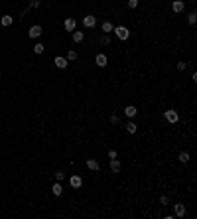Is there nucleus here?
Masks as SVG:
<instances>
[{
	"label": "nucleus",
	"instance_id": "2",
	"mask_svg": "<svg viewBox=\"0 0 197 219\" xmlns=\"http://www.w3.org/2000/svg\"><path fill=\"white\" fill-rule=\"evenodd\" d=\"M164 117H166V120L170 124H175L179 120V115H178V111H174V109H170V111H166L164 113Z\"/></svg>",
	"mask_w": 197,
	"mask_h": 219
},
{
	"label": "nucleus",
	"instance_id": "27",
	"mask_svg": "<svg viewBox=\"0 0 197 219\" xmlns=\"http://www.w3.org/2000/svg\"><path fill=\"white\" fill-rule=\"evenodd\" d=\"M160 203H162V205H167V203H170V197H167V196H162V197H160Z\"/></svg>",
	"mask_w": 197,
	"mask_h": 219
},
{
	"label": "nucleus",
	"instance_id": "1",
	"mask_svg": "<svg viewBox=\"0 0 197 219\" xmlns=\"http://www.w3.org/2000/svg\"><path fill=\"white\" fill-rule=\"evenodd\" d=\"M112 32H114V36L118 38L120 41H124V40H128V38H130V30H128L126 26H116Z\"/></svg>",
	"mask_w": 197,
	"mask_h": 219
},
{
	"label": "nucleus",
	"instance_id": "6",
	"mask_svg": "<svg viewBox=\"0 0 197 219\" xmlns=\"http://www.w3.org/2000/svg\"><path fill=\"white\" fill-rule=\"evenodd\" d=\"M174 211H175V215H178V217H185L187 215V209H185V205H183V203H175L174 205Z\"/></svg>",
	"mask_w": 197,
	"mask_h": 219
},
{
	"label": "nucleus",
	"instance_id": "19",
	"mask_svg": "<svg viewBox=\"0 0 197 219\" xmlns=\"http://www.w3.org/2000/svg\"><path fill=\"white\" fill-rule=\"evenodd\" d=\"M73 59H77V52H75V49H69V52H67V61H73Z\"/></svg>",
	"mask_w": 197,
	"mask_h": 219
},
{
	"label": "nucleus",
	"instance_id": "30",
	"mask_svg": "<svg viewBox=\"0 0 197 219\" xmlns=\"http://www.w3.org/2000/svg\"><path fill=\"white\" fill-rule=\"evenodd\" d=\"M63 178H65V174H63V172H57V174H55V180H57V182H61Z\"/></svg>",
	"mask_w": 197,
	"mask_h": 219
},
{
	"label": "nucleus",
	"instance_id": "25",
	"mask_svg": "<svg viewBox=\"0 0 197 219\" xmlns=\"http://www.w3.org/2000/svg\"><path fill=\"white\" fill-rule=\"evenodd\" d=\"M128 8H130V10L138 8V0H128Z\"/></svg>",
	"mask_w": 197,
	"mask_h": 219
},
{
	"label": "nucleus",
	"instance_id": "8",
	"mask_svg": "<svg viewBox=\"0 0 197 219\" xmlns=\"http://www.w3.org/2000/svg\"><path fill=\"white\" fill-rule=\"evenodd\" d=\"M69 184H71V188H73V189H79V188L83 186V180L75 174V176H71V178H69Z\"/></svg>",
	"mask_w": 197,
	"mask_h": 219
},
{
	"label": "nucleus",
	"instance_id": "7",
	"mask_svg": "<svg viewBox=\"0 0 197 219\" xmlns=\"http://www.w3.org/2000/svg\"><path fill=\"white\" fill-rule=\"evenodd\" d=\"M63 28L67 32H73V30H77V22H75V18H67L65 22H63Z\"/></svg>",
	"mask_w": 197,
	"mask_h": 219
},
{
	"label": "nucleus",
	"instance_id": "16",
	"mask_svg": "<svg viewBox=\"0 0 197 219\" xmlns=\"http://www.w3.org/2000/svg\"><path fill=\"white\" fill-rule=\"evenodd\" d=\"M12 22H14L12 16H2V18H0V24H2V26H12Z\"/></svg>",
	"mask_w": 197,
	"mask_h": 219
},
{
	"label": "nucleus",
	"instance_id": "29",
	"mask_svg": "<svg viewBox=\"0 0 197 219\" xmlns=\"http://www.w3.org/2000/svg\"><path fill=\"white\" fill-rule=\"evenodd\" d=\"M108 120H111V124H118V117H116V115H111V119H108Z\"/></svg>",
	"mask_w": 197,
	"mask_h": 219
},
{
	"label": "nucleus",
	"instance_id": "3",
	"mask_svg": "<svg viewBox=\"0 0 197 219\" xmlns=\"http://www.w3.org/2000/svg\"><path fill=\"white\" fill-rule=\"evenodd\" d=\"M83 26L85 28H91V30H93L95 26H97V16H85V18H83Z\"/></svg>",
	"mask_w": 197,
	"mask_h": 219
},
{
	"label": "nucleus",
	"instance_id": "11",
	"mask_svg": "<svg viewBox=\"0 0 197 219\" xmlns=\"http://www.w3.org/2000/svg\"><path fill=\"white\" fill-rule=\"evenodd\" d=\"M124 115H126V117H128V119H134V117H136V115H138V109H136V107H134V105H128V107H126V109H124Z\"/></svg>",
	"mask_w": 197,
	"mask_h": 219
},
{
	"label": "nucleus",
	"instance_id": "14",
	"mask_svg": "<svg viewBox=\"0 0 197 219\" xmlns=\"http://www.w3.org/2000/svg\"><path fill=\"white\" fill-rule=\"evenodd\" d=\"M120 170H122V166H120V162H118V160H111V172H114V174H118V172Z\"/></svg>",
	"mask_w": 197,
	"mask_h": 219
},
{
	"label": "nucleus",
	"instance_id": "21",
	"mask_svg": "<svg viewBox=\"0 0 197 219\" xmlns=\"http://www.w3.org/2000/svg\"><path fill=\"white\" fill-rule=\"evenodd\" d=\"M44 44H36V45H33V52H36L37 53V56H40V53H44Z\"/></svg>",
	"mask_w": 197,
	"mask_h": 219
},
{
	"label": "nucleus",
	"instance_id": "17",
	"mask_svg": "<svg viewBox=\"0 0 197 219\" xmlns=\"http://www.w3.org/2000/svg\"><path fill=\"white\" fill-rule=\"evenodd\" d=\"M51 192H53V196H61V193H63V188H61V184H59V182H57V184H53Z\"/></svg>",
	"mask_w": 197,
	"mask_h": 219
},
{
	"label": "nucleus",
	"instance_id": "15",
	"mask_svg": "<svg viewBox=\"0 0 197 219\" xmlns=\"http://www.w3.org/2000/svg\"><path fill=\"white\" fill-rule=\"evenodd\" d=\"M126 130H128L130 134H136V132H138V124L132 123V120H128V123H126Z\"/></svg>",
	"mask_w": 197,
	"mask_h": 219
},
{
	"label": "nucleus",
	"instance_id": "24",
	"mask_svg": "<svg viewBox=\"0 0 197 219\" xmlns=\"http://www.w3.org/2000/svg\"><path fill=\"white\" fill-rule=\"evenodd\" d=\"M40 6V0H28V8H37Z\"/></svg>",
	"mask_w": 197,
	"mask_h": 219
},
{
	"label": "nucleus",
	"instance_id": "12",
	"mask_svg": "<svg viewBox=\"0 0 197 219\" xmlns=\"http://www.w3.org/2000/svg\"><path fill=\"white\" fill-rule=\"evenodd\" d=\"M87 168H89V170H93V172H99V170H100L99 162H97L95 158H89V160H87Z\"/></svg>",
	"mask_w": 197,
	"mask_h": 219
},
{
	"label": "nucleus",
	"instance_id": "28",
	"mask_svg": "<svg viewBox=\"0 0 197 219\" xmlns=\"http://www.w3.org/2000/svg\"><path fill=\"white\" fill-rule=\"evenodd\" d=\"M116 156H118V152H116V150H108V158H111V160H114Z\"/></svg>",
	"mask_w": 197,
	"mask_h": 219
},
{
	"label": "nucleus",
	"instance_id": "26",
	"mask_svg": "<svg viewBox=\"0 0 197 219\" xmlns=\"http://www.w3.org/2000/svg\"><path fill=\"white\" fill-rule=\"evenodd\" d=\"M185 67H187L185 61H179V63H178V71H185Z\"/></svg>",
	"mask_w": 197,
	"mask_h": 219
},
{
	"label": "nucleus",
	"instance_id": "10",
	"mask_svg": "<svg viewBox=\"0 0 197 219\" xmlns=\"http://www.w3.org/2000/svg\"><path fill=\"white\" fill-rule=\"evenodd\" d=\"M95 63H97L99 67H107L108 59H107V56H104V53H97V57H95Z\"/></svg>",
	"mask_w": 197,
	"mask_h": 219
},
{
	"label": "nucleus",
	"instance_id": "20",
	"mask_svg": "<svg viewBox=\"0 0 197 219\" xmlns=\"http://www.w3.org/2000/svg\"><path fill=\"white\" fill-rule=\"evenodd\" d=\"M187 22H189V24H191V26H193V24L197 22V12H191V14H189V16H187Z\"/></svg>",
	"mask_w": 197,
	"mask_h": 219
},
{
	"label": "nucleus",
	"instance_id": "4",
	"mask_svg": "<svg viewBox=\"0 0 197 219\" xmlns=\"http://www.w3.org/2000/svg\"><path fill=\"white\" fill-rule=\"evenodd\" d=\"M41 32H44V28H41L40 24H33L30 30H28V36H30V38H40Z\"/></svg>",
	"mask_w": 197,
	"mask_h": 219
},
{
	"label": "nucleus",
	"instance_id": "13",
	"mask_svg": "<svg viewBox=\"0 0 197 219\" xmlns=\"http://www.w3.org/2000/svg\"><path fill=\"white\" fill-rule=\"evenodd\" d=\"M83 40H85V32H77V30H73V41H75V44H81Z\"/></svg>",
	"mask_w": 197,
	"mask_h": 219
},
{
	"label": "nucleus",
	"instance_id": "22",
	"mask_svg": "<svg viewBox=\"0 0 197 219\" xmlns=\"http://www.w3.org/2000/svg\"><path fill=\"white\" fill-rule=\"evenodd\" d=\"M179 162L187 164V162H189V154H187V152H181V154H179Z\"/></svg>",
	"mask_w": 197,
	"mask_h": 219
},
{
	"label": "nucleus",
	"instance_id": "23",
	"mask_svg": "<svg viewBox=\"0 0 197 219\" xmlns=\"http://www.w3.org/2000/svg\"><path fill=\"white\" fill-rule=\"evenodd\" d=\"M100 44H104V45H108L111 44V36H108V34H104L103 38H100Z\"/></svg>",
	"mask_w": 197,
	"mask_h": 219
},
{
	"label": "nucleus",
	"instance_id": "5",
	"mask_svg": "<svg viewBox=\"0 0 197 219\" xmlns=\"http://www.w3.org/2000/svg\"><path fill=\"white\" fill-rule=\"evenodd\" d=\"M183 8H185V2H183V0H174V2H171V10H174L175 14H181Z\"/></svg>",
	"mask_w": 197,
	"mask_h": 219
},
{
	"label": "nucleus",
	"instance_id": "18",
	"mask_svg": "<svg viewBox=\"0 0 197 219\" xmlns=\"http://www.w3.org/2000/svg\"><path fill=\"white\" fill-rule=\"evenodd\" d=\"M100 30H103L104 34H111L112 30H114V26H112V24H111V22H104V24H103V26H100Z\"/></svg>",
	"mask_w": 197,
	"mask_h": 219
},
{
	"label": "nucleus",
	"instance_id": "9",
	"mask_svg": "<svg viewBox=\"0 0 197 219\" xmlns=\"http://www.w3.org/2000/svg\"><path fill=\"white\" fill-rule=\"evenodd\" d=\"M53 63H55V67H59V69H65V67L69 65V61H67V57H59V56H57L55 59H53Z\"/></svg>",
	"mask_w": 197,
	"mask_h": 219
}]
</instances>
